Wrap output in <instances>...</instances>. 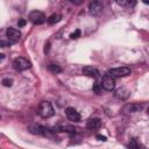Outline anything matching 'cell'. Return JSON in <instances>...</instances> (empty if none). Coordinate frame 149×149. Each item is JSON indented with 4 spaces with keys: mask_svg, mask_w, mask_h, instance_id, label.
<instances>
[{
    "mask_svg": "<svg viewBox=\"0 0 149 149\" xmlns=\"http://www.w3.org/2000/svg\"><path fill=\"white\" fill-rule=\"evenodd\" d=\"M2 84H3V86H6V87H10L12 84H13V80L9 79V78H5V79H2Z\"/></svg>",
    "mask_w": 149,
    "mask_h": 149,
    "instance_id": "ffe728a7",
    "label": "cell"
},
{
    "mask_svg": "<svg viewBox=\"0 0 149 149\" xmlns=\"http://www.w3.org/2000/svg\"><path fill=\"white\" fill-rule=\"evenodd\" d=\"M92 90H93L94 93H97V94H101V86H100V84L94 83L93 86H92Z\"/></svg>",
    "mask_w": 149,
    "mask_h": 149,
    "instance_id": "ac0fdd59",
    "label": "cell"
},
{
    "mask_svg": "<svg viewBox=\"0 0 149 149\" xmlns=\"http://www.w3.org/2000/svg\"><path fill=\"white\" fill-rule=\"evenodd\" d=\"M31 66L30 62L24 57H16L13 61V68L17 71H24Z\"/></svg>",
    "mask_w": 149,
    "mask_h": 149,
    "instance_id": "3957f363",
    "label": "cell"
},
{
    "mask_svg": "<svg viewBox=\"0 0 149 149\" xmlns=\"http://www.w3.org/2000/svg\"><path fill=\"white\" fill-rule=\"evenodd\" d=\"M100 126H101V121L99 118H90L86 122V127L90 130H95V129L100 128Z\"/></svg>",
    "mask_w": 149,
    "mask_h": 149,
    "instance_id": "7c38bea8",
    "label": "cell"
},
{
    "mask_svg": "<svg viewBox=\"0 0 149 149\" xmlns=\"http://www.w3.org/2000/svg\"><path fill=\"white\" fill-rule=\"evenodd\" d=\"M104 9V5L100 1H91L88 3V13L93 16L100 15Z\"/></svg>",
    "mask_w": 149,
    "mask_h": 149,
    "instance_id": "52a82bcc",
    "label": "cell"
},
{
    "mask_svg": "<svg viewBox=\"0 0 149 149\" xmlns=\"http://www.w3.org/2000/svg\"><path fill=\"white\" fill-rule=\"evenodd\" d=\"M128 149H140V144L136 139H132L128 144Z\"/></svg>",
    "mask_w": 149,
    "mask_h": 149,
    "instance_id": "2e32d148",
    "label": "cell"
},
{
    "mask_svg": "<svg viewBox=\"0 0 149 149\" xmlns=\"http://www.w3.org/2000/svg\"><path fill=\"white\" fill-rule=\"evenodd\" d=\"M109 76H112L113 78H120V77H126L128 74H130V68L128 66H119V68H113L109 70L108 72Z\"/></svg>",
    "mask_w": 149,
    "mask_h": 149,
    "instance_id": "277c9868",
    "label": "cell"
},
{
    "mask_svg": "<svg viewBox=\"0 0 149 149\" xmlns=\"http://www.w3.org/2000/svg\"><path fill=\"white\" fill-rule=\"evenodd\" d=\"M29 21L34 24H42L45 22V15L40 10H33L29 13Z\"/></svg>",
    "mask_w": 149,
    "mask_h": 149,
    "instance_id": "8992f818",
    "label": "cell"
},
{
    "mask_svg": "<svg viewBox=\"0 0 149 149\" xmlns=\"http://www.w3.org/2000/svg\"><path fill=\"white\" fill-rule=\"evenodd\" d=\"M5 59V55L3 54H0V62H2Z\"/></svg>",
    "mask_w": 149,
    "mask_h": 149,
    "instance_id": "484cf974",
    "label": "cell"
},
{
    "mask_svg": "<svg viewBox=\"0 0 149 149\" xmlns=\"http://www.w3.org/2000/svg\"><path fill=\"white\" fill-rule=\"evenodd\" d=\"M129 95H130V92L126 87H120V88L115 90V92H114V97L119 100H126L129 98Z\"/></svg>",
    "mask_w": 149,
    "mask_h": 149,
    "instance_id": "8fae6325",
    "label": "cell"
},
{
    "mask_svg": "<svg viewBox=\"0 0 149 149\" xmlns=\"http://www.w3.org/2000/svg\"><path fill=\"white\" fill-rule=\"evenodd\" d=\"M65 114H66V118L72 122H79L80 119H81L79 112L73 107H66L65 108Z\"/></svg>",
    "mask_w": 149,
    "mask_h": 149,
    "instance_id": "9c48e42d",
    "label": "cell"
},
{
    "mask_svg": "<svg viewBox=\"0 0 149 149\" xmlns=\"http://www.w3.org/2000/svg\"><path fill=\"white\" fill-rule=\"evenodd\" d=\"M142 108H143V105L142 104L133 102V104H127L123 107V112L125 113H136V112H140Z\"/></svg>",
    "mask_w": 149,
    "mask_h": 149,
    "instance_id": "30bf717a",
    "label": "cell"
},
{
    "mask_svg": "<svg viewBox=\"0 0 149 149\" xmlns=\"http://www.w3.org/2000/svg\"><path fill=\"white\" fill-rule=\"evenodd\" d=\"M49 70H50L51 72H54V73H59V72H62V68H61L59 65H57V64H50V65H49Z\"/></svg>",
    "mask_w": 149,
    "mask_h": 149,
    "instance_id": "e0dca14e",
    "label": "cell"
},
{
    "mask_svg": "<svg viewBox=\"0 0 149 149\" xmlns=\"http://www.w3.org/2000/svg\"><path fill=\"white\" fill-rule=\"evenodd\" d=\"M50 49V42H47L45 43V47H44V52H48Z\"/></svg>",
    "mask_w": 149,
    "mask_h": 149,
    "instance_id": "cb8c5ba5",
    "label": "cell"
},
{
    "mask_svg": "<svg viewBox=\"0 0 149 149\" xmlns=\"http://www.w3.org/2000/svg\"><path fill=\"white\" fill-rule=\"evenodd\" d=\"M37 113L41 118L43 119H48V118H51L55 113L54 111V107L51 105V102L49 101H42L38 106V109H37Z\"/></svg>",
    "mask_w": 149,
    "mask_h": 149,
    "instance_id": "7a4b0ae2",
    "label": "cell"
},
{
    "mask_svg": "<svg viewBox=\"0 0 149 149\" xmlns=\"http://www.w3.org/2000/svg\"><path fill=\"white\" fill-rule=\"evenodd\" d=\"M6 36L8 37V41H9V42L15 43V42H17V41L21 38V33H20L19 29L9 27V28H7V30H6Z\"/></svg>",
    "mask_w": 149,
    "mask_h": 149,
    "instance_id": "ba28073f",
    "label": "cell"
},
{
    "mask_svg": "<svg viewBox=\"0 0 149 149\" xmlns=\"http://www.w3.org/2000/svg\"><path fill=\"white\" fill-rule=\"evenodd\" d=\"M97 139H99L100 141H106V136H102V135H97Z\"/></svg>",
    "mask_w": 149,
    "mask_h": 149,
    "instance_id": "d4e9b609",
    "label": "cell"
},
{
    "mask_svg": "<svg viewBox=\"0 0 149 149\" xmlns=\"http://www.w3.org/2000/svg\"><path fill=\"white\" fill-rule=\"evenodd\" d=\"M28 130L31 133V134H35V135H42V136H45V137H50V139H55V135H54V132L45 128L44 126H41V125H29L28 126Z\"/></svg>",
    "mask_w": 149,
    "mask_h": 149,
    "instance_id": "6da1fadb",
    "label": "cell"
},
{
    "mask_svg": "<svg viewBox=\"0 0 149 149\" xmlns=\"http://www.w3.org/2000/svg\"><path fill=\"white\" fill-rule=\"evenodd\" d=\"M80 35H81V31H80V29H76L73 33H71V35H70V38H72V40H76V38L80 37Z\"/></svg>",
    "mask_w": 149,
    "mask_h": 149,
    "instance_id": "d6986e66",
    "label": "cell"
},
{
    "mask_svg": "<svg viewBox=\"0 0 149 149\" xmlns=\"http://www.w3.org/2000/svg\"><path fill=\"white\" fill-rule=\"evenodd\" d=\"M83 73L85 76H87V77H91V78H97L100 74L99 71H98V69H95L93 66H90V65L83 68Z\"/></svg>",
    "mask_w": 149,
    "mask_h": 149,
    "instance_id": "4fadbf2b",
    "label": "cell"
},
{
    "mask_svg": "<svg viewBox=\"0 0 149 149\" xmlns=\"http://www.w3.org/2000/svg\"><path fill=\"white\" fill-rule=\"evenodd\" d=\"M10 44L9 41H3V40H0V48H6Z\"/></svg>",
    "mask_w": 149,
    "mask_h": 149,
    "instance_id": "7402d4cb",
    "label": "cell"
},
{
    "mask_svg": "<svg viewBox=\"0 0 149 149\" xmlns=\"http://www.w3.org/2000/svg\"><path fill=\"white\" fill-rule=\"evenodd\" d=\"M51 130L54 133L55 132H65V133H71V134H74L77 132V129L72 126H57V127H54Z\"/></svg>",
    "mask_w": 149,
    "mask_h": 149,
    "instance_id": "5bb4252c",
    "label": "cell"
},
{
    "mask_svg": "<svg viewBox=\"0 0 149 149\" xmlns=\"http://www.w3.org/2000/svg\"><path fill=\"white\" fill-rule=\"evenodd\" d=\"M61 19H62V15L61 14H51L49 17H48V23L49 24H55V23H57V22H59L61 21Z\"/></svg>",
    "mask_w": 149,
    "mask_h": 149,
    "instance_id": "9a60e30c",
    "label": "cell"
},
{
    "mask_svg": "<svg viewBox=\"0 0 149 149\" xmlns=\"http://www.w3.org/2000/svg\"><path fill=\"white\" fill-rule=\"evenodd\" d=\"M26 20H23V19H21V20H19V22H17V24H19V27H23V26H26Z\"/></svg>",
    "mask_w": 149,
    "mask_h": 149,
    "instance_id": "603a6c76",
    "label": "cell"
},
{
    "mask_svg": "<svg viewBox=\"0 0 149 149\" xmlns=\"http://www.w3.org/2000/svg\"><path fill=\"white\" fill-rule=\"evenodd\" d=\"M100 86H101V88H104V90L111 92V91H113L114 87H115V80H114V78H113L112 76H109L108 73H106V74L102 77V79H101Z\"/></svg>",
    "mask_w": 149,
    "mask_h": 149,
    "instance_id": "5b68a950",
    "label": "cell"
},
{
    "mask_svg": "<svg viewBox=\"0 0 149 149\" xmlns=\"http://www.w3.org/2000/svg\"><path fill=\"white\" fill-rule=\"evenodd\" d=\"M116 3L120 5V6H133V5H135V2H130V1H118Z\"/></svg>",
    "mask_w": 149,
    "mask_h": 149,
    "instance_id": "44dd1931",
    "label": "cell"
}]
</instances>
